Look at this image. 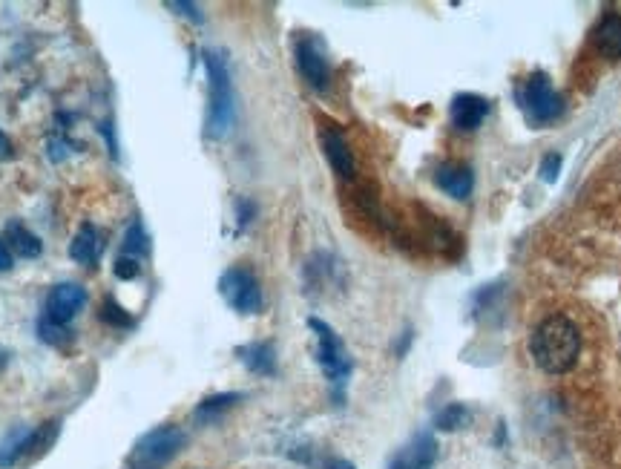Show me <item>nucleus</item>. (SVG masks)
<instances>
[{"instance_id":"f257e3e1","label":"nucleus","mask_w":621,"mask_h":469,"mask_svg":"<svg viewBox=\"0 0 621 469\" xmlns=\"http://www.w3.org/2000/svg\"><path fill=\"white\" fill-rule=\"evenodd\" d=\"M529 352L538 369H544L547 375H567L581 354V331L570 317L550 314L532 331Z\"/></svg>"},{"instance_id":"f03ea898","label":"nucleus","mask_w":621,"mask_h":469,"mask_svg":"<svg viewBox=\"0 0 621 469\" xmlns=\"http://www.w3.org/2000/svg\"><path fill=\"white\" fill-rule=\"evenodd\" d=\"M207 70V136L222 139L233 127V84H230L228 61L207 49L205 52Z\"/></svg>"},{"instance_id":"7ed1b4c3","label":"nucleus","mask_w":621,"mask_h":469,"mask_svg":"<svg viewBox=\"0 0 621 469\" xmlns=\"http://www.w3.org/2000/svg\"><path fill=\"white\" fill-rule=\"evenodd\" d=\"M184 446V432L173 423L156 426L150 432H144L133 446L127 467L130 469H164Z\"/></svg>"},{"instance_id":"20e7f679","label":"nucleus","mask_w":621,"mask_h":469,"mask_svg":"<svg viewBox=\"0 0 621 469\" xmlns=\"http://www.w3.org/2000/svg\"><path fill=\"white\" fill-rule=\"evenodd\" d=\"M308 326L317 337V360H320L322 372L334 386H343L348 375H351V357H348V349L340 340V334L317 317H311Z\"/></svg>"},{"instance_id":"39448f33","label":"nucleus","mask_w":621,"mask_h":469,"mask_svg":"<svg viewBox=\"0 0 621 469\" xmlns=\"http://www.w3.org/2000/svg\"><path fill=\"white\" fill-rule=\"evenodd\" d=\"M219 291L225 297V303L239 311V314H259L262 311V288L251 268L233 265L222 274L219 280Z\"/></svg>"},{"instance_id":"423d86ee","label":"nucleus","mask_w":621,"mask_h":469,"mask_svg":"<svg viewBox=\"0 0 621 469\" xmlns=\"http://www.w3.org/2000/svg\"><path fill=\"white\" fill-rule=\"evenodd\" d=\"M521 101L527 107V116L535 121V124H550L555 118L561 116L564 104H561V95L552 90L550 78L544 72H535L524 84V93H521Z\"/></svg>"},{"instance_id":"0eeeda50","label":"nucleus","mask_w":621,"mask_h":469,"mask_svg":"<svg viewBox=\"0 0 621 469\" xmlns=\"http://www.w3.org/2000/svg\"><path fill=\"white\" fill-rule=\"evenodd\" d=\"M297 67L311 90H317V93L328 90V84H331V67H328V55H325V49H322L317 38H311V35L299 38Z\"/></svg>"},{"instance_id":"6e6552de","label":"nucleus","mask_w":621,"mask_h":469,"mask_svg":"<svg viewBox=\"0 0 621 469\" xmlns=\"http://www.w3.org/2000/svg\"><path fill=\"white\" fill-rule=\"evenodd\" d=\"M87 305V288L81 282H58L49 294H46L44 317L52 323L69 326L75 320V314Z\"/></svg>"},{"instance_id":"1a4fd4ad","label":"nucleus","mask_w":621,"mask_h":469,"mask_svg":"<svg viewBox=\"0 0 621 469\" xmlns=\"http://www.w3.org/2000/svg\"><path fill=\"white\" fill-rule=\"evenodd\" d=\"M322 150H325V159L331 162L337 176L354 179L357 165H354V156H351V150H348V141H345V136L337 130V127H325V130H322Z\"/></svg>"},{"instance_id":"9d476101","label":"nucleus","mask_w":621,"mask_h":469,"mask_svg":"<svg viewBox=\"0 0 621 469\" xmlns=\"http://www.w3.org/2000/svg\"><path fill=\"white\" fill-rule=\"evenodd\" d=\"M486 113H489V104L481 95L463 93L452 101V124L458 130H478Z\"/></svg>"},{"instance_id":"9b49d317","label":"nucleus","mask_w":621,"mask_h":469,"mask_svg":"<svg viewBox=\"0 0 621 469\" xmlns=\"http://www.w3.org/2000/svg\"><path fill=\"white\" fill-rule=\"evenodd\" d=\"M593 44H596L598 55L619 61L621 58V15L619 12H607L598 26L593 29Z\"/></svg>"},{"instance_id":"f8f14e48","label":"nucleus","mask_w":621,"mask_h":469,"mask_svg":"<svg viewBox=\"0 0 621 469\" xmlns=\"http://www.w3.org/2000/svg\"><path fill=\"white\" fill-rule=\"evenodd\" d=\"M101 251H104V239L98 234V228L92 222H84L69 245V257L81 265H95L101 259Z\"/></svg>"},{"instance_id":"ddd939ff","label":"nucleus","mask_w":621,"mask_h":469,"mask_svg":"<svg viewBox=\"0 0 621 469\" xmlns=\"http://www.w3.org/2000/svg\"><path fill=\"white\" fill-rule=\"evenodd\" d=\"M435 185L443 193H449L452 199H466L472 193L475 176L469 167L463 165H440L435 173Z\"/></svg>"},{"instance_id":"4468645a","label":"nucleus","mask_w":621,"mask_h":469,"mask_svg":"<svg viewBox=\"0 0 621 469\" xmlns=\"http://www.w3.org/2000/svg\"><path fill=\"white\" fill-rule=\"evenodd\" d=\"M35 449V429H26V426H18L12 429L3 441H0V467H15L21 458L32 455Z\"/></svg>"},{"instance_id":"2eb2a0df","label":"nucleus","mask_w":621,"mask_h":469,"mask_svg":"<svg viewBox=\"0 0 621 469\" xmlns=\"http://www.w3.org/2000/svg\"><path fill=\"white\" fill-rule=\"evenodd\" d=\"M3 239H6V245H9V251L23 259H38L44 254V242H41V236L32 234V231H29L26 225H21V222H9Z\"/></svg>"},{"instance_id":"dca6fc26","label":"nucleus","mask_w":621,"mask_h":469,"mask_svg":"<svg viewBox=\"0 0 621 469\" xmlns=\"http://www.w3.org/2000/svg\"><path fill=\"white\" fill-rule=\"evenodd\" d=\"M432 461H435V441L429 435H420L403 455H397L391 469H429Z\"/></svg>"},{"instance_id":"f3484780","label":"nucleus","mask_w":621,"mask_h":469,"mask_svg":"<svg viewBox=\"0 0 621 469\" xmlns=\"http://www.w3.org/2000/svg\"><path fill=\"white\" fill-rule=\"evenodd\" d=\"M242 363L256 372V375H274L276 372V352L271 343H251V346H242L239 349Z\"/></svg>"},{"instance_id":"a211bd4d","label":"nucleus","mask_w":621,"mask_h":469,"mask_svg":"<svg viewBox=\"0 0 621 469\" xmlns=\"http://www.w3.org/2000/svg\"><path fill=\"white\" fill-rule=\"evenodd\" d=\"M245 398L242 392H225V395H213V398H207L199 403V409H196V418L199 421H216L222 412H228L233 409L239 400Z\"/></svg>"},{"instance_id":"6ab92c4d","label":"nucleus","mask_w":621,"mask_h":469,"mask_svg":"<svg viewBox=\"0 0 621 469\" xmlns=\"http://www.w3.org/2000/svg\"><path fill=\"white\" fill-rule=\"evenodd\" d=\"M38 337L49 343V346H58V349H64L69 346L72 340H75V334L69 326H61V323H52L49 317H41L38 320Z\"/></svg>"},{"instance_id":"aec40b11","label":"nucleus","mask_w":621,"mask_h":469,"mask_svg":"<svg viewBox=\"0 0 621 469\" xmlns=\"http://www.w3.org/2000/svg\"><path fill=\"white\" fill-rule=\"evenodd\" d=\"M150 254V236L144 234V228H141V222H133V228H130V234L124 239V257H147Z\"/></svg>"},{"instance_id":"412c9836","label":"nucleus","mask_w":621,"mask_h":469,"mask_svg":"<svg viewBox=\"0 0 621 469\" xmlns=\"http://www.w3.org/2000/svg\"><path fill=\"white\" fill-rule=\"evenodd\" d=\"M101 320L115 326V329H130L133 326V314L127 308H121L115 300H110V297L101 305Z\"/></svg>"},{"instance_id":"4be33fe9","label":"nucleus","mask_w":621,"mask_h":469,"mask_svg":"<svg viewBox=\"0 0 621 469\" xmlns=\"http://www.w3.org/2000/svg\"><path fill=\"white\" fill-rule=\"evenodd\" d=\"M463 421H466V409H463L460 403H452V406H446V409L437 415V429L452 432V429H460Z\"/></svg>"},{"instance_id":"5701e85b","label":"nucleus","mask_w":621,"mask_h":469,"mask_svg":"<svg viewBox=\"0 0 621 469\" xmlns=\"http://www.w3.org/2000/svg\"><path fill=\"white\" fill-rule=\"evenodd\" d=\"M113 274H115V277H118V280H124V282L136 280L138 274H141V259L124 257V254H121V257L115 259Z\"/></svg>"},{"instance_id":"b1692460","label":"nucleus","mask_w":621,"mask_h":469,"mask_svg":"<svg viewBox=\"0 0 621 469\" xmlns=\"http://www.w3.org/2000/svg\"><path fill=\"white\" fill-rule=\"evenodd\" d=\"M170 9H176L179 15L184 18H190L193 24H202V12H199V6L196 3H184V0H173V3H167Z\"/></svg>"},{"instance_id":"393cba45","label":"nucleus","mask_w":621,"mask_h":469,"mask_svg":"<svg viewBox=\"0 0 621 469\" xmlns=\"http://www.w3.org/2000/svg\"><path fill=\"white\" fill-rule=\"evenodd\" d=\"M558 170H561V156H547L544 165H541L544 182H555V179H558Z\"/></svg>"},{"instance_id":"a878e982","label":"nucleus","mask_w":621,"mask_h":469,"mask_svg":"<svg viewBox=\"0 0 621 469\" xmlns=\"http://www.w3.org/2000/svg\"><path fill=\"white\" fill-rule=\"evenodd\" d=\"M12 265H15V254L9 251L6 239H0V274L3 271H12Z\"/></svg>"},{"instance_id":"bb28decb","label":"nucleus","mask_w":621,"mask_h":469,"mask_svg":"<svg viewBox=\"0 0 621 469\" xmlns=\"http://www.w3.org/2000/svg\"><path fill=\"white\" fill-rule=\"evenodd\" d=\"M15 156V144H12V139L0 130V159L6 162V159H12Z\"/></svg>"},{"instance_id":"cd10ccee","label":"nucleus","mask_w":621,"mask_h":469,"mask_svg":"<svg viewBox=\"0 0 621 469\" xmlns=\"http://www.w3.org/2000/svg\"><path fill=\"white\" fill-rule=\"evenodd\" d=\"M320 469H354L351 461H343V458H328Z\"/></svg>"},{"instance_id":"c85d7f7f","label":"nucleus","mask_w":621,"mask_h":469,"mask_svg":"<svg viewBox=\"0 0 621 469\" xmlns=\"http://www.w3.org/2000/svg\"><path fill=\"white\" fill-rule=\"evenodd\" d=\"M6 363H9V352H6V349H0V369H3Z\"/></svg>"}]
</instances>
